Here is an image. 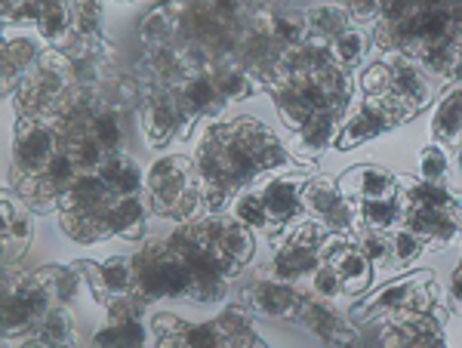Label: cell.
I'll use <instances>...</instances> for the list:
<instances>
[{
  "label": "cell",
  "instance_id": "6da1fadb",
  "mask_svg": "<svg viewBox=\"0 0 462 348\" xmlns=\"http://www.w3.org/2000/svg\"><path fill=\"white\" fill-rule=\"evenodd\" d=\"M195 164L204 188V210L222 213L241 188H250L272 169L293 167L300 160L256 117H235L228 124H213L200 136Z\"/></svg>",
  "mask_w": 462,
  "mask_h": 348
},
{
  "label": "cell",
  "instance_id": "7a4b0ae2",
  "mask_svg": "<svg viewBox=\"0 0 462 348\" xmlns=\"http://www.w3.org/2000/svg\"><path fill=\"white\" fill-rule=\"evenodd\" d=\"M167 243L191 278L189 302L216 306V302L228 299L231 280L241 275V269L213 243V238L204 228V219L198 216L191 222H179L173 228V234L167 238Z\"/></svg>",
  "mask_w": 462,
  "mask_h": 348
},
{
  "label": "cell",
  "instance_id": "3957f363",
  "mask_svg": "<svg viewBox=\"0 0 462 348\" xmlns=\"http://www.w3.org/2000/svg\"><path fill=\"white\" fill-rule=\"evenodd\" d=\"M401 225L422 234L429 250H447L462 234V204L447 185L398 176Z\"/></svg>",
  "mask_w": 462,
  "mask_h": 348
},
{
  "label": "cell",
  "instance_id": "277c9868",
  "mask_svg": "<svg viewBox=\"0 0 462 348\" xmlns=\"http://www.w3.org/2000/svg\"><path fill=\"white\" fill-rule=\"evenodd\" d=\"M145 197L154 216L170 222H191L207 213L198 164L185 154H167L148 167Z\"/></svg>",
  "mask_w": 462,
  "mask_h": 348
},
{
  "label": "cell",
  "instance_id": "5b68a950",
  "mask_svg": "<svg viewBox=\"0 0 462 348\" xmlns=\"http://www.w3.org/2000/svg\"><path fill=\"white\" fill-rule=\"evenodd\" d=\"M111 204H115V191L108 188L99 173H78V179L59 197V228L78 243H99L115 238Z\"/></svg>",
  "mask_w": 462,
  "mask_h": 348
},
{
  "label": "cell",
  "instance_id": "8992f818",
  "mask_svg": "<svg viewBox=\"0 0 462 348\" xmlns=\"http://www.w3.org/2000/svg\"><path fill=\"white\" fill-rule=\"evenodd\" d=\"M364 93L370 96H389L394 105H401L410 117L420 114L431 105L435 90H431L429 71L422 62L401 50H385L383 62L370 65L361 78Z\"/></svg>",
  "mask_w": 462,
  "mask_h": 348
},
{
  "label": "cell",
  "instance_id": "52a82bcc",
  "mask_svg": "<svg viewBox=\"0 0 462 348\" xmlns=\"http://www.w3.org/2000/svg\"><path fill=\"white\" fill-rule=\"evenodd\" d=\"M74 69L62 50H43L34 69L22 78L16 93L10 96V105L16 117H53L62 102L74 90Z\"/></svg>",
  "mask_w": 462,
  "mask_h": 348
},
{
  "label": "cell",
  "instance_id": "ba28073f",
  "mask_svg": "<svg viewBox=\"0 0 462 348\" xmlns=\"http://www.w3.org/2000/svg\"><path fill=\"white\" fill-rule=\"evenodd\" d=\"M56 306V296L50 290L41 269L13 271L4 269V343L25 345L37 324Z\"/></svg>",
  "mask_w": 462,
  "mask_h": 348
},
{
  "label": "cell",
  "instance_id": "9c48e42d",
  "mask_svg": "<svg viewBox=\"0 0 462 348\" xmlns=\"http://www.w3.org/2000/svg\"><path fill=\"white\" fill-rule=\"evenodd\" d=\"M438 296H441V290H438L429 269L407 271V275L389 280L374 296H367V299L352 306L348 317H352V324H357V327H367V324L383 321V317L398 312H438L444 306Z\"/></svg>",
  "mask_w": 462,
  "mask_h": 348
},
{
  "label": "cell",
  "instance_id": "30bf717a",
  "mask_svg": "<svg viewBox=\"0 0 462 348\" xmlns=\"http://www.w3.org/2000/svg\"><path fill=\"white\" fill-rule=\"evenodd\" d=\"M133 293L143 296L145 302L158 299H189L191 278L182 269V262L170 250L167 238L148 241L143 250L133 253Z\"/></svg>",
  "mask_w": 462,
  "mask_h": 348
},
{
  "label": "cell",
  "instance_id": "8fae6325",
  "mask_svg": "<svg viewBox=\"0 0 462 348\" xmlns=\"http://www.w3.org/2000/svg\"><path fill=\"white\" fill-rule=\"evenodd\" d=\"M62 148V133L50 117H16L10 158H6V191L41 173Z\"/></svg>",
  "mask_w": 462,
  "mask_h": 348
},
{
  "label": "cell",
  "instance_id": "7c38bea8",
  "mask_svg": "<svg viewBox=\"0 0 462 348\" xmlns=\"http://www.w3.org/2000/svg\"><path fill=\"white\" fill-rule=\"evenodd\" d=\"M318 173L315 160H300L293 167H278L272 173H265L263 179L253 182L256 195L263 197V206H265V216H268V228L265 232L278 234L284 232L287 225L293 222L305 219V210H302V188L311 176Z\"/></svg>",
  "mask_w": 462,
  "mask_h": 348
},
{
  "label": "cell",
  "instance_id": "4fadbf2b",
  "mask_svg": "<svg viewBox=\"0 0 462 348\" xmlns=\"http://www.w3.org/2000/svg\"><path fill=\"white\" fill-rule=\"evenodd\" d=\"M327 234L330 232L309 216L287 225L284 232L274 234V253L268 271L281 280H290V284L309 280V275L320 262V243H324Z\"/></svg>",
  "mask_w": 462,
  "mask_h": 348
},
{
  "label": "cell",
  "instance_id": "5bb4252c",
  "mask_svg": "<svg viewBox=\"0 0 462 348\" xmlns=\"http://www.w3.org/2000/svg\"><path fill=\"white\" fill-rule=\"evenodd\" d=\"M404 121H410V114L401 105H394L389 96L364 93V99L357 102V105H352L348 117L342 121L337 145L333 148H339V151H352L355 145L383 136V133L401 127Z\"/></svg>",
  "mask_w": 462,
  "mask_h": 348
},
{
  "label": "cell",
  "instance_id": "9a60e30c",
  "mask_svg": "<svg viewBox=\"0 0 462 348\" xmlns=\"http://www.w3.org/2000/svg\"><path fill=\"white\" fill-rule=\"evenodd\" d=\"M302 284H290L274 275H256L250 280H244L237 299L250 308L253 315L268 317V321H300L302 302H305Z\"/></svg>",
  "mask_w": 462,
  "mask_h": 348
},
{
  "label": "cell",
  "instance_id": "2e32d148",
  "mask_svg": "<svg viewBox=\"0 0 462 348\" xmlns=\"http://www.w3.org/2000/svg\"><path fill=\"white\" fill-rule=\"evenodd\" d=\"M170 87H173V96H176L179 108H182L189 133L195 130V124L204 121V117L216 121L228 105L226 96L216 90L210 71H207V62H191L179 78L170 80Z\"/></svg>",
  "mask_w": 462,
  "mask_h": 348
},
{
  "label": "cell",
  "instance_id": "e0dca14e",
  "mask_svg": "<svg viewBox=\"0 0 462 348\" xmlns=\"http://www.w3.org/2000/svg\"><path fill=\"white\" fill-rule=\"evenodd\" d=\"M143 127L145 142L152 148H163L173 139L191 136L170 84H148V80H143Z\"/></svg>",
  "mask_w": 462,
  "mask_h": 348
},
{
  "label": "cell",
  "instance_id": "ac0fdd59",
  "mask_svg": "<svg viewBox=\"0 0 462 348\" xmlns=\"http://www.w3.org/2000/svg\"><path fill=\"white\" fill-rule=\"evenodd\" d=\"M302 210L327 232H352L357 222V201L339 191V182L315 173L302 188Z\"/></svg>",
  "mask_w": 462,
  "mask_h": 348
},
{
  "label": "cell",
  "instance_id": "d6986e66",
  "mask_svg": "<svg viewBox=\"0 0 462 348\" xmlns=\"http://www.w3.org/2000/svg\"><path fill=\"white\" fill-rule=\"evenodd\" d=\"M320 259L337 269V275L342 280V290L352 293V296H361L370 290L374 284V262L364 256V250L355 243V234L352 232H330L320 243Z\"/></svg>",
  "mask_w": 462,
  "mask_h": 348
},
{
  "label": "cell",
  "instance_id": "ffe728a7",
  "mask_svg": "<svg viewBox=\"0 0 462 348\" xmlns=\"http://www.w3.org/2000/svg\"><path fill=\"white\" fill-rule=\"evenodd\" d=\"M71 4L74 0H19L4 13V25H34L43 43L59 50L71 37Z\"/></svg>",
  "mask_w": 462,
  "mask_h": 348
},
{
  "label": "cell",
  "instance_id": "44dd1931",
  "mask_svg": "<svg viewBox=\"0 0 462 348\" xmlns=\"http://www.w3.org/2000/svg\"><path fill=\"white\" fill-rule=\"evenodd\" d=\"M74 179H78V167H74L71 154L65 151V148H59L56 158L37 176L16 185L13 195H19L34 213H50V210H59V197L65 195V188H69Z\"/></svg>",
  "mask_w": 462,
  "mask_h": 348
},
{
  "label": "cell",
  "instance_id": "7402d4cb",
  "mask_svg": "<svg viewBox=\"0 0 462 348\" xmlns=\"http://www.w3.org/2000/svg\"><path fill=\"white\" fill-rule=\"evenodd\" d=\"M148 302L136 293H124L106 306L108 321L93 336V345H145L143 312Z\"/></svg>",
  "mask_w": 462,
  "mask_h": 348
},
{
  "label": "cell",
  "instance_id": "603a6c76",
  "mask_svg": "<svg viewBox=\"0 0 462 348\" xmlns=\"http://www.w3.org/2000/svg\"><path fill=\"white\" fill-rule=\"evenodd\" d=\"M59 50L69 56V62L74 69V80H78L80 87H99V84H106V80L111 78L115 47H111L106 37H78V34H71Z\"/></svg>",
  "mask_w": 462,
  "mask_h": 348
},
{
  "label": "cell",
  "instance_id": "cb8c5ba5",
  "mask_svg": "<svg viewBox=\"0 0 462 348\" xmlns=\"http://www.w3.org/2000/svg\"><path fill=\"white\" fill-rule=\"evenodd\" d=\"M300 324L320 343L330 345H352L361 343V327L339 315V308L333 306V299H320V296L305 293Z\"/></svg>",
  "mask_w": 462,
  "mask_h": 348
},
{
  "label": "cell",
  "instance_id": "d4e9b609",
  "mask_svg": "<svg viewBox=\"0 0 462 348\" xmlns=\"http://www.w3.org/2000/svg\"><path fill=\"white\" fill-rule=\"evenodd\" d=\"M80 271H84L87 290L93 296V302L99 306H108L115 296L133 293V256H108L106 262H89V259H80Z\"/></svg>",
  "mask_w": 462,
  "mask_h": 348
},
{
  "label": "cell",
  "instance_id": "484cf974",
  "mask_svg": "<svg viewBox=\"0 0 462 348\" xmlns=\"http://www.w3.org/2000/svg\"><path fill=\"white\" fill-rule=\"evenodd\" d=\"M32 206L22 201L19 195L6 191L4 195V228H0V243H4V269H16L25 259L28 247L34 238Z\"/></svg>",
  "mask_w": 462,
  "mask_h": 348
},
{
  "label": "cell",
  "instance_id": "4316f807",
  "mask_svg": "<svg viewBox=\"0 0 462 348\" xmlns=\"http://www.w3.org/2000/svg\"><path fill=\"white\" fill-rule=\"evenodd\" d=\"M204 228L213 238L216 247L226 253L237 269L253 259V250H256V241H253V228L244 225L237 216H226V213H204Z\"/></svg>",
  "mask_w": 462,
  "mask_h": 348
},
{
  "label": "cell",
  "instance_id": "83f0119b",
  "mask_svg": "<svg viewBox=\"0 0 462 348\" xmlns=\"http://www.w3.org/2000/svg\"><path fill=\"white\" fill-rule=\"evenodd\" d=\"M339 127H342L339 111H315L300 130H293L290 154H293L296 160H318L320 151L337 145Z\"/></svg>",
  "mask_w": 462,
  "mask_h": 348
},
{
  "label": "cell",
  "instance_id": "f1b7e54d",
  "mask_svg": "<svg viewBox=\"0 0 462 348\" xmlns=\"http://www.w3.org/2000/svg\"><path fill=\"white\" fill-rule=\"evenodd\" d=\"M339 191L352 201H376V197L398 195V176L376 164L348 167L339 179Z\"/></svg>",
  "mask_w": 462,
  "mask_h": 348
},
{
  "label": "cell",
  "instance_id": "f546056e",
  "mask_svg": "<svg viewBox=\"0 0 462 348\" xmlns=\"http://www.w3.org/2000/svg\"><path fill=\"white\" fill-rule=\"evenodd\" d=\"M207 71H210L216 90L226 96V102H237V99H250L253 93H263L265 84L256 78L250 69H244L235 56H222L207 62Z\"/></svg>",
  "mask_w": 462,
  "mask_h": 348
},
{
  "label": "cell",
  "instance_id": "4dcf8cb0",
  "mask_svg": "<svg viewBox=\"0 0 462 348\" xmlns=\"http://www.w3.org/2000/svg\"><path fill=\"white\" fill-rule=\"evenodd\" d=\"M102 90V87H99ZM133 111L121 108L117 102H111L106 93H102V102L99 108L93 111V117L87 121V127L80 133H87V136H93L96 142L102 148H108V151H124V142H126V117H130Z\"/></svg>",
  "mask_w": 462,
  "mask_h": 348
},
{
  "label": "cell",
  "instance_id": "1f68e13d",
  "mask_svg": "<svg viewBox=\"0 0 462 348\" xmlns=\"http://www.w3.org/2000/svg\"><path fill=\"white\" fill-rule=\"evenodd\" d=\"M431 139L447 148L462 145V84H453L438 99L435 117H431Z\"/></svg>",
  "mask_w": 462,
  "mask_h": 348
},
{
  "label": "cell",
  "instance_id": "d6a6232c",
  "mask_svg": "<svg viewBox=\"0 0 462 348\" xmlns=\"http://www.w3.org/2000/svg\"><path fill=\"white\" fill-rule=\"evenodd\" d=\"M43 50H37V41L32 37H6L4 41V93L13 96Z\"/></svg>",
  "mask_w": 462,
  "mask_h": 348
},
{
  "label": "cell",
  "instance_id": "836d02e7",
  "mask_svg": "<svg viewBox=\"0 0 462 348\" xmlns=\"http://www.w3.org/2000/svg\"><path fill=\"white\" fill-rule=\"evenodd\" d=\"M259 19H263L265 32L272 34V41L278 43L281 50L300 47L305 37H309L305 13L284 10V6H263V10H259Z\"/></svg>",
  "mask_w": 462,
  "mask_h": 348
},
{
  "label": "cell",
  "instance_id": "e575fe53",
  "mask_svg": "<svg viewBox=\"0 0 462 348\" xmlns=\"http://www.w3.org/2000/svg\"><path fill=\"white\" fill-rule=\"evenodd\" d=\"M148 197L143 195H115L111 204V222H115V234L130 241H143L148 232Z\"/></svg>",
  "mask_w": 462,
  "mask_h": 348
},
{
  "label": "cell",
  "instance_id": "d590c367",
  "mask_svg": "<svg viewBox=\"0 0 462 348\" xmlns=\"http://www.w3.org/2000/svg\"><path fill=\"white\" fill-rule=\"evenodd\" d=\"M96 173L106 179V185L115 195H143L145 191V176L139 169L136 160L130 158L126 151H111Z\"/></svg>",
  "mask_w": 462,
  "mask_h": 348
},
{
  "label": "cell",
  "instance_id": "8d00e7d4",
  "mask_svg": "<svg viewBox=\"0 0 462 348\" xmlns=\"http://www.w3.org/2000/svg\"><path fill=\"white\" fill-rule=\"evenodd\" d=\"M78 343V324H74V315L69 306L56 302L47 312L37 330L28 336L25 345H74Z\"/></svg>",
  "mask_w": 462,
  "mask_h": 348
},
{
  "label": "cell",
  "instance_id": "74e56055",
  "mask_svg": "<svg viewBox=\"0 0 462 348\" xmlns=\"http://www.w3.org/2000/svg\"><path fill=\"white\" fill-rule=\"evenodd\" d=\"M213 321L219 327L222 339H226V345H263V336L253 327V312L241 299L222 308Z\"/></svg>",
  "mask_w": 462,
  "mask_h": 348
},
{
  "label": "cell",
  "instance_id": "f35d334b",
  "mask_svg": "<svg viewBox=\"0 0 462 348\" xmlns=\"http://www.w3.org/2000/svg\"><path fill=\"white\" fill-rule=\"evenodd\" d=\"M305 25H309V34L311 37H320V41H337L342 32L355 25V19L348 16L346 6L339 4H324V6H311L305 10Z\"/></svg>",
  "mask_w": 462,
  "mask_h": 348
},
{
  "label": "cell",
  "instance_id": "ab89813d",
  "mask_svg": "<svg viewBox=\"0 0 462 348\" xmlns=\"http://www.w3.org/2000/svg\"><path fill=\"white\" fill-rule=\"evenodd\" d=\"M43 278H47L50 290H53L56 302H62V306H71L74 296H80V290L87 287L84 280V271H80L78 262L71 265H43Z\"/></svg>",
  "mask_w": 462,
  "mask_h": 348
},
{
  "label": "cell",
  "instance_id": "60d3db41",
  "mask_svg": "<svg viewBox=\"0 0 462 348\" xmlns=\"http://www.w3.org/2000/svg\"><path fill=\"white\" fill-rule=\"evenodd\" d=\"M352 234H355V243L364 250V256L374 262L376 271H385V269L394 271L389 232H383V228H370V225H355Z\"/></svg>",
  "mask_w": 462,
  "mask_h": 348
},
{
  "label": "cell",
  "instance_id": "b9f144b4",
  "mask_svg": "<svg viewBox=\"0 0 462 348\" xmlns=\"http://www.w3.org/2000/svg\"><path fill=\"white\" fill-rule=\"evenodd\" d=\"M389 238H392V262H394V271H404L410 265L416 262L422 253H429V243L422 234H416L413 228L407 225H394L389 228Z\"/></svg>",
  "mask_w": 462,
  "mask_h": 348
},
{
  "label": "cell",
  "instance_id": "7bdbcfd3",
  "mask_svg": "<svg viewBox=\"0 0 462 348\" xmlns=\"http://www.w3.org/2000/svg\"><path fill=\"white\" fill-rule=\"evenodd\" d=\"M62 148L71 154L78 173H96V169L106 164V158L111 154L108 148H102L93 136H87V133H74V136L62 139Z\"/></svg>",
  "mask_w": 462,
  "mask_h": 348
},
{
  "label": "cell",
  "instance_id": "ee69618b",
  "mask_svg": "<svg viewBox=\"0 0 462 348\" xmlns=\"http://www.w3.org/2000/svg\"><path fill=\"white\" fill-rule=\"evenodd\" d=\"M370 47H374V34L361 32V28H355V25L348 28V32H342L337 41H330V50H333V56H337V62L348 71L364 62Z\"/></svg>",
  "mask_w": 462,
  "mask_h": 348
},
{
  "label": "cell",
  "instance_id": "f6af8a7d",
  "mask_svg": "<svg viewBox=\"0 0 462 348\" xmlns=\"http://www.w3.org/2000/svg\"><path fill=\"white\" fill-rule=\"evenodd\" d=\"M401 222V201L398 195L376 197V201H357V222L355 225H370L389 232Z\"/></svg>",
  "mask_w": 462,
  "mask_h": 348
},
{
  "label": "cell",
  "instance_id": "bcb514c9",
  "mask_svg": "<svg viewBox=\"0 0 462 348\" xmlns=\"http://www.w3.org/2000/svg\"><path fill=\"white\" fill-rule=\"evenodd\" d=\"M139 41H143L145 50L163 47V43H173L176 41L173 16H170V10L163 4H158L154 10H148V16L139 22Z\"/></svg>",
  "mask_w": 462,
  "mask_h": 348
},
{
  "label": "cell",
  "instance_id": "7dc6e473",
  "mask_svg": "<svg viewBox=\"0 0 462 348\" xmlns=\"http://www.w3.org/2000/svg\"><path fill=\"white\" fill-rule=\"evenodd\" d=\"M106 0H74L71 4V34L78 37H106L102 32Z\"/></svg>",
  "mask_w": 462,
  "mask_h": 348
},
{
  "label": "cell",
  "instance_id": "c3c4849f",
  "mask_svg": "<svg viewBox=\"0 0 462 348\" xmlns=\"http://www.w3.org/2000/svg\"><path fill=\"white\" fill-rule=\"evenodd\" d=\"M416 173L420 179H426L431 185H447V176H450V154H447V145L441 142H429L416 158Z\"/></svg>",
  "mask_w": 462,
  "mask_h": 348
},
{
  "label": "cell",
  "instance_id": "681fc988",
  "mask_svg": "<svg viewBox=\"0 0 462 348\" xmlns=\"http://www.w3.org/2000/svg\"><path fill=\"white\" fill-rule=\"evenodd\" d=\"M231 216H237L244 225L250 228H268V216H265V206L263 197L256 195V188H241L235 197H231Z\"/></svg>",
  "mask_w": 462,
  "mask_h": 348
},
{
  "label": "cell",
  "instance_id": "f907efd6",
  "mask_svg": "<svg viewBox=\"0 0 462 348\" xmlns=\"http://www.w3.org/2000/svg\"><path fill=\"white\" fill-rule=\"evenodd\" d=\"M309 293L320 296V299H333V302H337L339 296L346 293V290H342V280L337 275V269H333L327 259H320L318 269L309 275Z\"/></svg>",
  "mask_w": 462,
  "mask_h": 348
},
{
  "label": "cell",
  "instance_id": "816d5d0a",
  "mask_svg": "<svg viewBox=\"0 0 462 348\" xmlns=\"http://www.w3.org/2000/svg\"><path fill=\"white\" fill-rule=\"evenodd\" d=\"M185 327H189V324H185L182 317L163 312V315L154 317V343L158 345H182Z\"/></svg>",
  "mask_w": 462,
  "mask_h": 348
},
{
  "label": "cell",
  "instance_id": "f5cc1de1",
  "mask_svg": "<svg viewBox=\"0 0 462 348\" xmlns=\"http://www.w3.org/2000/svg\"><path fill=\"white\" fill-rule=\"evenodd\" d=\"M182 345H226V339H222L216 321H207V324H189Z\"/></svg>",
  "mask_w": 462,
  "mask_h": 348
},
{
  "label": "cell",
  "instance_id": "db71d44e",
  "mask_svg": "<svg viewBox=\"0 0 462 348\" xmlns=\"http://www.w3.org/2000/svg\"><path fill=\"white\" fill-rule=\"evenodd\" d=\"M337 4L346 6L355 22H376L383 13V0H337Z\"/></svg>",
  "mask_w": 462,
  "mask_h": 348
},
{
  "label": "cell",
  "instance_id": "11a10c76",
  "mask_svg": "<svg viewBox=\"0 0 462 348\" xmlns=\"http://www.w3.org/2000/svg\"><path fill=\"white\" fill-rule=\"evenodd\" d=\"M450 312H459L462 315V265H457L453 271V280H450V299H447Z\"/></svg>",
  "mask_w": 462,
  "mask_h": 348
},
{
  "label": "cell",
  "instance_id": "9f6ffc18",
  "mask_svg": "<svg viewBox=\"0 0 462 348\" xmlns=\"http://www.w3.org/2000/svg\"><path fill=\"white\" fill-rule=\"evenodd\" d=\"M450 80L453 84H462V56L453 62V69H450Z\"/></svg>",
  "mask_w": 462,
  "mask_h": 348
},
{
  "label": "cell",
  "instance_id": "6f0895ef",
  "mask_svg": "<svg viewBox=\"0 0 462 348\" xmlns=\"http://www.w3.org/2000/svg\"><path fill=\"white\" fill-rule=\"evenodd\" d=\"M19 4V0H4V13H10L13 10V6H16Z\"/></svg>",
  "mask_w": 462,
  "mask_h": 348
},
{
  "label": "cell",
  "instance_id": "680465c9",
  "mask_svg": "<svg viewBox=\"0 0 462 348\" xmlns=\"http://www.w3.org/2000/svg\"><path fill=\"white\" fill-rule=\"evenodd\" d=\"M457 167H459V173H462V145H459V151H457Z\"/></svg>",
  "mask_w": 462,
  "mask_h": 348
},
{
  "label": "cell",
  "instance_id": "91938a15",
  "mask_svg": "<svg viewBox=\"0 0 462 348\" xmlns=\"http://www.w3.org/2000/svg\"><path fill=\"white\" fill-rule=\"evenodd\" d=\"M121 4H133V0H121Z\"/></svg>",
  "mask_w": 462,
  "mask_h": 348
},
{
  "label": "cell",
  "instance_id": "94428289",
  "mask_svg": "<svg viewBox=\"0 0 462 348\" xmlns=\"http://www.w3.org/2000/svg\"><path fill=\"white\" fill-rule=\"evenodd\" d=\"M457 265H462V256H459V262H457Z\"/></svg>",
  "mask_w": 462,
  "mask_h": 348
},
{
  "label": "cell",
  "instance_id": "6125c7cd",
  "mask_svg": "<svg viewBox=\"0 0 462 348\" xmlns=\"http://www.w3.org/2000/svg\"><path fill=\"white\" fill-rule=\"evenodd\" d=\"M158 4H161V0H158Z\"/></svg>",
  "mask_w": 462,
  "mask_h": 348
}]
</instances>
